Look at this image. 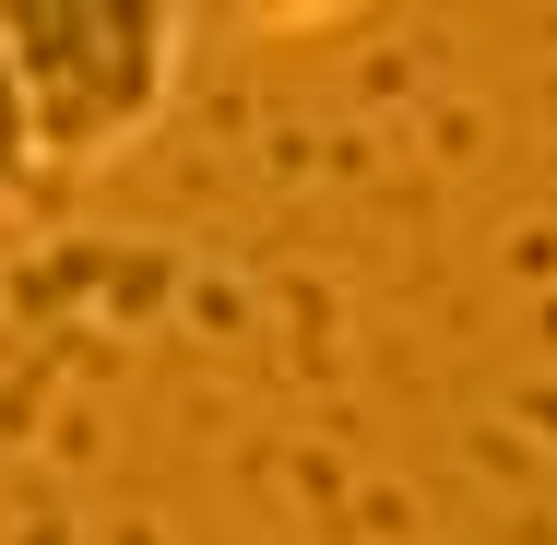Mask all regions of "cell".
Segmentation results:
<instances>
[{
    "mask_svg": "<svg viewBox=\"0 0 557 545\" xmlns=\"http://www.w3.org/2000/svg\"><path fill=\"white\" fill-rule=\"evenodd\" d=\"M0 36H12L48 178L131 154L190 72V12L178 0H0Z\"/></svg>",
    "mask_w": 557,
    "mask_h": 545,
    "instance_id": "cell-1",
    "label": "cell"
},
{
    "mask_svg": "<svg viewBox=\"0 0 557 545\" xmlns=\"http://www.w3.org/2000/svg\"><path fill=\"white\" fill-rule=\"evenodd\" d=\"M48 190V154H36V108H24V72H12V36H0V202Z\"/></svg>",
    "mask_w": 557,
    "mask_h": 545,
    "instance_id": "cell-2",
    "label": "cell"
}]
</instances>
